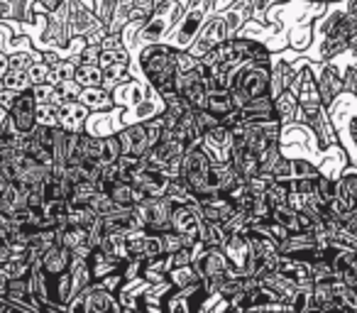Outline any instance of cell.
Segmentation results:
<instances>
[{"mask_svg":"<svg viewBox=\"0 0 357 313\" xmlns=\"http://www.w3.org/2000/svg\"><path fill=\"white\" fill-rule=\"evenodd\" d=\"M32 96L37 98V103H52L54 84H50V81H45V84H32Z\"/></svg>","mask_w":357,"mask_h":313,"instance_id":"6f0895ef","label":"cell"},{"mask_svg":"<svg viewBox=\"0 0 357 313\" xmlns=\"http://www.w3.org/2000/svg\"><path fill=\"white\" fill-rule=\"evenodd\" d=\"M42 59H45L50 66H54L56 61L61 59V56H59V52H56V49H45V52H42Z\"/></svg>","mask_w":357,"mask_h":313,"instance_id":"be15d7a7","label":"cell"},{"mask_svg":"<svg viewBox=\"0 0 357 313\" xmlns=\"http://www.w3.org/2000/svg\"><path fill=\"white\" fill-rule=\"evenodd\" d=\"M269 84H272V61H240L230 84L235 105L243 108L248 100L269 93Z\"/></svg>","mask_w":357,"mask_h":313,"instance_id":"7a4b0ae2","label":"cell"},{"mask_svg":"<svg viewBox=\"0 0 357 313\" xmlns=\"http://www.w3.org/2000/svg\"><path fill=\"white\" fill-rule=\"evenodd\" d=\"M240 113H243V120H269V118H277L272 93H264V96H257V98L248 100V103L240 108Z\"/></svg>","mask_w":357,"mask_h":313,"instance_id":"4316f807","label":"cell"},{"mask_svg":"<svg viewBox=\"0 0 357 313\" xmlns=\"http://www.w3.org/2000/svg\"><path fill=\"white\" fill-rule=\"evenodd\" d=\"M3 84H6V89L15 91V93H22V91L32 89L30 76H27V71H22V69H8V74L3 76Z\"/></svg>","mask_w":357,"mask_h":313,"instance_id":"ee69618b","label":"cell"},{"mask_svg":"<svg viewBox=\"0 0 357 313\" xmlns=\"http://www.w3.org/2000/svg\"><path fill=\"white\" fill-rule=\"evenodd\" d=\"M272 179L277 181H291L294 179V167H291V157H279V162L272 169Z\"/></svg>","mask_w":357,"mask_h":313,"instance_id":"816d5d0a","label":"cell"},{"mask_svg":"<svg viewBox=\"0 0 357 313\" xmlns=\"http://www.w3.org/2000/svg\"><path fill=\"white\" fill-rule=\"evenodd\" d=\"M294 167V179H318L321 176V167L313 165L306 157H291Z\"/></svg>","mask_w":357,"mask_h":313,"instance_id":"7bdbcfd3","label":"cell"},{"mask_svg":"<svg viewBox=\"0 0 357 313\" xmlns=\"http://www.w3.org/2000/svg\"><path fill=\"white\" fill-rule=\"evenodd\" d=\"M289 194H291V181H277L272 179L267 186V199L272 206L289 204Z\"/></svg>","mask_w":357,"mask_h":313,"instance_id":"f6af8a7d","label":"cell"},{"mask_svg":"<svg viewBox=\"0 0 357 313\" xmlns=\"http://www.w3.org/2000/svg\"><path fill=\"white\" fill-rule=\"evenodd\" d=\"M167 199L172 201L174 206H178V204H191V201H196V196H194V191L189 189V184H186L181 176H174V179L169 181Z\"/></svg>","mask_w":357,"mask_h":313,"instance_id":"8d00e7d4","label":"cell"},{"mask_svg":"<svg viewBox=\"0 0 357 313\" xmlns=\"http://www.w3.org/2000/svg\"><path fill=\"white\" fill-rule=\"evenodd\" d=\"M316 81H318V91H321V98H323V105L328 110L333 108L337 98L345 93V84H342V71L337 69L333 61H323L321 71L316 74Z\"/></svg>","mask_w":357,"mask_h":313,"instance_id":"30bf717a","label":"cell"},{"mask_svg":"<svg viewBox=\"0 0 357 313\" xmlns=\"http://www.w3.org/2000/svg\"><path fill=\"white\" fill-rule=\"evenodd\" d=\"M296 74H298V69L291 64V61H287V59L274 61L272 64V84H269V93H272V98L282 93V91L291 89Z\"/></svg>","mask_w":357,"mask_h":313,"instance_id":"484cf974","label":"cell"},{"mask_svg":"<svg viewBox=\"0 0 357 313\" xmlns=\"http://www.w3.org/2000/svg\"><path fill=\"white\" fill-rule=\"evenodd\" d=\"M223 40H228V35H225V20H223V15H213L211 20L204 22L199 37H196L194 45H191L189 49L194 52L196 56H201L204 52H208L211 47H215Z\"/></svg>","mask_w":357,"mask_h":313,"instance_id":"5bb4252c","label":"cell"},{"mask_svg":"<svg viewBox=\"0 0 357 313\" xmlns=\"http://www.w3.org/2000/svg\"><path fill=\"white\" fill-rule=\"evenodd\" d=\"M201 223H204V218H201V213H199V208H196L194 201H191V204L174 206L172 225H174V230H176V233L184 238V243L191 245V247H196V245H199Z\"/></svg>","mask_w":357,"mask_h":313,"instance_id":"8992f818","label":"cell"},{"mask_svg":"<svg viewBox=\"0 0 357 313\" xmlns=\"http://www.w3.org/2000/svg\"><path fill=\"white\" fill-rule=\"evenodd\" d=\"M91 208H93L98 215H108V213H113L118 206H115V201L110 199L108 191H98V194L93 196V201H91Z\"/></svg>","mask_w":357,"mask_h":313,"instance_id":"7dc6e473","label":"cell"},{"mask_svg":"<svg viewBox=\"0 0 357 313\" xmlns=\"http://www.w3.org/2000/svg\"><path fill=\"white\" fill-rule=\"evenodd\" d=\"M50 74H52V66L47 64L45 59H37L35 64L27 69V76H30L32 84H45V81H50Z\"/></svg>","mask_w":357,"mask_h":313,"instance_id":"681fc988","label":"cell"},{"mask_svg":"<svg viewBox=\"0 0 357 313\" xmlns=\"http://www.w3.org/2000/svg\"><path fill=\"white\" fill-rule=\"evenodd\" d=\"M89 113L91 110L81 100H66L59 105V128L69 130V132H84Z\"/></svg>","mask_w":357,"mask_h":313,"instance_id":"d6986e66","label":"cell"},{"mask_svg":"<svg viewBox=\"0 0 357 313\" xmlns=\"http://www.w3.org/2000/svg\"><path fill=\"white\" fill-rule=\"evenodd\" d=\"M3 293H6V298H10V301L15 303L17 311L37 313L35 308L30 306V296H32L30 274H27V277H15V279H10V282H6L3 284Z\"/></svg>","mask_w":357,"mask_h":313,"instance_id":"7402d4cb","label":"cell"},{"mask_svg":"<svg viewBox=\"0 0 357 313\" xmlns=\"http://www.w3.org/2000/svg\"><path fill=\"white\" fill-rule=\"evenodd\" d=\"M230 42H233L235 59H240V61H272V49H269L267 45H262L259 40L235 35Z\"/></svg>","mask_w":357,"mask_h":313,"instance_id":"e0dca14e","label":"cell"},{"mask_svg":"<svg viewBox=\"0 0 357 313\" xmlns=\"http://www.w3.org/2000/svg\"><path fill=\"white\" fill-rule=\"evenodd\" d=\"M162 235V245H164V254H174L176 250L184 247V238L176 233V230H167V233H159Z\"/></svg>","mask_w":357,"mask_h":313,"instance_id":"f5cc1de1","label":"cell"},{"mask_svg":"<svg viewBox=\"0 0 357 313\" xmlns=\"http://www.w3.org/2000/svg\"><path fill=\"white\" fill-rule=\"evenodd\" d=\"M37 125H59V105L54 103H37Z\"/></svg>","mask_w":357,"mask_h":313,"instance_id":"bcb514c9","label":"cell"},{"mask_svg":"<svg viewBox=\"0 0 357 313\" xmlns=\"http://www.w3.org/2000/svg\"><path fill=\"white\" fill-rule=\"evenodd\" d=\"M15 98H17L15 91H10V89H3V91H0V105H3L6 110H10V108H13Z\"/></svg>","mask_w":357,"mask_h":313,"instance_id":"6125c7cd","label":"cell"},{"mask_svg":"<svg viewBox=\"0 0 357 313\" xmlns=\"http://www.w3.org/2000/svg\"><path fill=\"white\" fill-rule=\"evenodd\" d=\"M76 81H79L84 89H91V86H100L103 84V69H100V64H84L81 61L79 66H76Z\"/></svg>","mask_w":357,"mask_h":313,"instance_id":"f35d334b","label":"cell"},{"mask_svg":"<svg viewBox=\"0 0 357 313\" xmlns=\"http://www.w3.org/2000/svg\"><path fill=\"white\" fill-rule=\"evenodd\" d=\"M115 3H118V0H98V10H96V15H98V20L103 22L105 27H108L110 17H113V13H115Z\"/></svg>","mask_w":357,"mask_h":313,"instance_id":"94428289","label":"cell"},{"mask_svg":"<svg viewBox=\"0 0 357 313\" xmlns=\"http://www.w3.org/2000/svg\"><path fill=\"white\" fill-rule=\"evenodd\" d=\"M206 8L196 6V8H189V10L184 13V17L178 20V25L174 27V35H172V42L176 49H189L191 45H194V40L199 37L201 27H204L206 22Z\"/></svg>","mask_w":357,"mask_h":313,"instance_id":"52a82bcc","label":"cell"},{"mask_svg":"<svg viewBox=\"0 0 357 313\" xmlns=\"http://www.w3.org/2000/svg\"><path fill=\"white\" fill-rule=\"evenodd\" d=\"M274 110H277V118L282 120L284 125L287 123H296L298 115V96L294 89L282 91L279 96H274Z\"/></svg>","mask_w":357,"mask_h":313,"instance_id":"f1b7e54d","label":"cell"},{"mask_svg":"<svg viewBox=\"0 0 357 313\" xmlns=\"http://www.w3.org/2000/svg\"><path fill=\"white\" fill-rule=\"evenodd\" d=\"M196 269L201 272V279H204V287L211 296H218L220 287H223L225 279L240 274L238 269L233 267L228 257H225L223 247H208V245H201L199 254H196Z\"/></svg>","mask_w":357,"mask_h":313,"instance_id":"277c9868","label":"cell"},{"mask_svg":"<svg viewBox=\"0 0 357 313\" xmlns=\"http://www.w3.org/2000/svg\"><path fill=\"white\" fill-rule=\"evenodd\" d=\"M172 25H174L172 15L167 17V13H152V17H149L144 25H139V35L137 37H139V40H144V42L162 40Z\"/></svg>","mask_w":357,"mask_h":313,"instance_id":"83f0119b","label":"cell"},{"mask_svg":"<svg viewBox=\"0 0 357 313\" xmlns=\"http://www.w3.org/2000/svg\"><path fill=\"white\" fill-rule=\"evenodd\" d=\"M118 137H120V144H123V154H137V157H144V152L149 149L144 120L142 123L128 125L125 130H120Z\"/></svg>","mask_w":357,"mask_h":313,"instance_id":"ffe728a7","label":"cell"},{"mask_svg":"<svg viewBox=\"0 0 357 313\" xmlns=\"http://www.w3.org/2000/svg\"><path fill=\"white\" fill-rule=\"evenodd\" d=\"M139 69L157 93H167L176 84V47L167 42H152L139 52Z\"/></svg>","mask_w":357,"mask_h":313,"instance_id":"6da1fadb","label":"cell"},{"mask_svg":"<svg viewBox=\"0 0 357 313\" xmlns=\"http://www.w3.org/2000/svg\"><path fill=\"white\" fill-rule=\"evenodd\" d=\"M225 238H228V233H225V228L220 223H208V220L201 223V238H199L201 245H208V247H223Z\"/></svg>","mask_w":357,"mask_h":313,"instance_id":"e575fe53","label":"cell"},{"mask_svg":"<svg viewBox=\"0 0 357 313\" xmlns=\"http://www.w3.org/2000/svg\"><path fill=\"white\" fill-rule=\"evenodd\" d=\"M230 165L245 181L259 176V157L250 147H230Z\"/></svg>","mask_w":357,"mask_h":313,"instance_id":"44dd1931","label":"cell"},{"mask_svg":"<svg viewBox=\"0 0 357 313\" xmlns=\"http://www.w3.org/2000/svg\"><path fill=\"white\" fill-rule=\"evenodd\" d=\"M64 6H66V13H69V22H71V30H74V35L86 37L89 32L103 27V22L98 20V15H96V13H91L89 8L81 3V0H64Z\"/></svg>","mask_w":357,"mask_h":313,"instance_id":"4fadbf2b","label":"cell"},{"mask_svg":"<svg viewBox=\"0 0 357 313\" xmlns=\"http://www.w3.org/2000/svg\"><path fill=\"white\" fill-rule=\"evenodd\" d=\"M120 154H123V144H120L118 132H115V135H105V160L118 162Z\"/></svg>","mask_w":357,"mask_h":313,"instance_id":"9f6ffc18","label":"cell"},{"mask_svg":"<svg viewBox=\"0 0 357 313\" xmlns=\"http://www.w3.org/2000/svg\"><path fill=\"white\" fill-rule=\"evenodd\" d=\"M69 313H120L123 303L113 291L103 287V284L93 282L91 287H86L81 293H76L66 306Z\"/></svg>","mask_w":357,"mask_h":313,"instance_id":"5b68a950","label":"cell"},{"mask_svg":"<svg viewBox=\"0 0 357 313\" xmlns=\"http://www.w3.org/2000/svg\"><path fill=\"white\" fill-rule=\"evenodd\" d=\"M79 100L89 110H96V113H103V110H110L115 105V100L110 98V91L103 89V86H91V89H84L79 96Z\"/></svg>","mask_w":357,"mask_h":313,"instance_id":"f546056e","label":"cell"},{"mask_svg":"<svg viewBox=\"0 0 357 313\" xmlns=\"http://www.w3.org/2000/svg\"><path fill=\"white\" fill-rule=\"evenodd\" d=\"M79 154L81 162L89 167H96L100 160H105V137L103 135L79 132Z\"/></svg>","mask_w":357,"mask_h":313,"instance_id":"603a6c76","label":"cell"},{"mask_svg":"<svg viewBox=\"0 0 357 313\" xmlns=\"http://www.w3.org/2000/svg\"><path fill=\"white\" fill-rule=\"evenodd\" d=\"M128 252L130 257H137V259H152L157 254H164L162 235L149 233V230H135L128 238Z\"/></svg>","mask_w":357,"mask_h":313,"instance_id":"7c38bea8","label":"cell"},{"mask_svg":"<svg viewBox=\"0 0 357 313\" xmlns=\"http://www.w3.org/2000/svg\"><path fill=\"white\" fill-rule=\"evenodd\" d=\"M167 282L172 284V289H189V287H196V284H201L204 279H201V272L196 269V264H186V267L169 269Z\"/></svg>","mask_w":357,"mask_h":313,"instance_id":"1f68e13d","label":"cell"},{"mask_svg":"<svg viewBox=\"0 0 357 313\" xmlns=\"http://www.w3.org/2000/svg\"><path fill=\"white\" fill-rule=\"evenodd\" d=\"M98 194V184L96 181H76L74 184V191H71L69 196V204L71 206H91V201H93V196Z\"/></svg>","mask_w":357,"mask_h":313,"instance_id":"74e56055","label":"cell"},{"mask_svg":"<svg viewBox=\"0 0 357 313\" xmlns=\"http://www.w3.org/2000/svg\"><path fill=\"white\" fill-rule=\"evenodd\" d=\"M123 264H125V259L103 252V250H98V247L91 250V254H89V267H91V274H93L96 282L108 277V274H113V272H123Z\"/></svg>","mask_w":357,"mask_h":313,"instance_id":"d4e9b609","label":"cell"},{"mask_svg":"<svg viewBox=\"0 0 357 313\" xmlns=\"http://www.w3.org/2000/svg\"><path fill=\"white\" fill-rule=\"evenodd\" d=\"M8 118L22 135H30L37 128V98L32 96V89L17 93L13 108L8 110Z\"/></svg>","mask_w":357,"mask_h":313,"instance_id":"9c48e42d","label":"cell"},{"mask_svg":"<svg viewBox=\"0 0 357 313\" xmlns=\"http://www.w3.org/2000/svg\"><path fill=\"white\" fill-rule=\"evenodd\" d=\"M223 252L225 257L233 262V267L238 269L240 274H248L250 267V240L248 233H230L223 243Z\"/></svg>","mask_w":357,"mask_h":313,"instance_id":"2e32d148","label":"cell"},{"mask_svg":"<svg viewBox=\"0 0 357 313\" xmlns=\"http://www.w3.org/2000/svg\"><path fill=\"white\" fill-rule=\"evenodd\" d=\"M108 194H110V199L115 201V206H120V208H132V206L142 204L144 199H149V196H144L142 191L128 179L113 181V184L108 186Z\"/></svg>","mask_w":357,"mask_h":313,"instance_id":"cb8c5ba5","label":"cell"},{"mask_svg":"<svg viewBox=\"0 0 357 313\" xmlns=\"http://www.w3.org/2000/svg\"><path fill=\"white\" fill-rule=\"evenodd\" d=\"M37 59H42V52H37V54H35V52H15V54L10 56V69L27 71Z\"/></svg>","mask_w":357,"mask_h":313,"instance_id":"c3c4849f","label":"cell"},{"mask_svg":"<svg viewBox=\"0 0 357 313\" xmlns=\"http://www.w3.org/2000/svg\"><path fill=\"white\" fill-rule=\"evenodd\" d=\"M196 208H199L201 218L208 220V223H228L230 218H233L235 213H238V208H235V204L228 199L225 194H215V196H206V199H196L194 201Z\"/></svg>","mask_w":357,"mask_h":313,"instance_id":"8fae6325","label":"cell"},{"mask_svg":"<svg viewBox=\"0 0 357 313\" xmlns=\"http://www.w3.org/2000/svg\"><path fill=\"white\" fill-rule=\"evenodd\" d=\"M342 84H345V96H352L357 100V66H347L342 71Z\"/></svg>","mask_w":357,"mask_h":313,"instance_id":"11a10c76","label":"cell"},{"mask_svg":"<svg viewBox=\"0 0 357 313\" xmlns=\"http://www.w3.org/2000/svg\"><path fill=\"white\" fill-rule=\"evenodd\" d=\"M3 89H6V84H3V76H0V91H3Z\"/></svg>","mask_w":357,"mask_h":313,"instance_id":"03108f58","label":"cell"},{"mask_svg":"<svg viewBox=\"0 0 357 313\" xmlns=\"http://www.w3.org/2000/svg\"><path fill=\"white\" fill-rule=\"evenodd\" d=\"M50 287H52V298L61 306H69V301L74 298V279H71V269L69 272H61L56 277H50Z\"/></svg>","mask_w":357,"mask_h":313,"instance_id":"d6a6232c","label":"cell"},{"mask_svg":"<svg viewBox=\"0 0 357 313\" xmlns=\"http://www.w3.org/2000/svg\"><path fill=\"white\" fill-rule=\"evenodd\" d=\"M81 91H84V86H81L76 79L61 81V84L54 86V96H52V103L61 105V103H66V100H79Z\"/></svg>","mask_w":357,"mask_h":313,"instance_id":"ab89813d","label":"cell"},{"mask_svg":"<svg viewBox=\"0 0 357 313\" xmlns=\"http://www.w3.org/2000/svg\"><path fill=\"white\" fill-rule=\"evenodd\" d=\"M118 169H120V179L132 181V176L144 169V157H137V154H120Z\"/></svg>","mask_w":357,"mask_h":313,"instance_id":"60d3db41","label":"cell"},{"mask_svg":"<svg viewBox=\"0 0 357 313\" xmlns=\"http://www.w3.org/2000/svg\"><path fill=\"white\" fill-rule=\"evenodd\" d=\"M76 66L79 61L71 56V59H59L54 66H52V74H50V84H61V81H69L76 76Z\"/></svg>","mask_w":357,"mask_h":313,"instance_id":"b9f144b4","label":"cell"},{"mask_svg":"<svg viewBox=\"0 0 357 313\" xmlns=\"http://www.w3.org/2000/svg\"><path fill=\"white\" fill-rule=\"evenodd\" d=\"M8 69H10V56H6L0 52V76H6Z\"/></svg>","mask_w":357,"mask_h":313,"instance_id":"e7e4bbea","label":"cell"},{"mask_svg":"<svg viewBox=\"0 0 357 313\" xmlns=\"http://www.w3.org/2000/svg\"><path fill=\"white\" fill-rule=\"evenodd\" d=\"M196 120H199V125H201V130H204V135H206V132H211V130L218 128V125H220V118H218V115L211 113L208 108L196 110Z\"/></svg>","mask_w":357,"mask_h":313,"instance_id":"db71d44e","label":"cell"},{"mask_svg":"<svg viewBox=\"0 0 357 313\" xmlns=\"http://www.w3.org/2000/svg\"><path fill=\"white\" fill-rule=\"evenodd\" d=\"M181 179L189 184V189L194 191L196 199H206V196H215V184H213V160L206 152L204 144L189 147L181 157Z\"/></svg>","mask_w":357,"mask_h":313,"instance_id":"3957f363","label":"cell"},{"mask_svg":"<svg viewBox=\"0 0 357 313\" xmlns=\"http://www.w3.org/2000/svg\"><path fill=\"white\" fill-rule=\"evenodd\" d=\"M206 108L213 115H218V118H223V115H228L230 110L238 108V105H235V98H233V93H230V89H211Z\"/></svg>","mask_w":357,"mask_h":313,"instance_id":"836d02e7","label":"cell"},{"mask_svg":"<svg viewBox=\"0 0 357 313\" xmlns=\"http://www.w3.org/2000/svg\"><path fill=\"white\" fill-rule=\"evenodd\" d=\"M169 181H172V176H169V174L147 169V167L132 176V184L137 186L144 196H152V199H157V196H167Z\"/></svg>","mask_w":357,"mask_h":313,"instance_id":"ac0fdd59","label":"cell"},{"mask_svg":"<svg viewBox=\"0 0 357 313\" xmlns=\"http://www.w3.org/2000/svg\"><path fill=\"white\" fill-rule=\"evenodd\" d=\"M201 64V56H196L191 49H176V69L178 71H194Z\"/></svg>","mask_w":357,"mask_h":313,"instance_id":"f907efd6","label":"cell"},{"mask_svg":"<svg viewBox=\"0 0 357 313\" xmlns=\"http://www.w3.org/2000/svg\"><path fill=\"white\" fill-rule=\"evenodd\" d=\"M230 61H240V59H235L233 42H230V40L218 42L215 47H211L208 52H204V54H201V64L211 66V69H215V66H223V64H230Z\"/></svg>","mask_w":357,"mask_h":313,"instance_id":"4dcf8cb0","label":"cell"},{"mask_svg":"<svg viewBox=\"0 0 357 313\" xmlns=\"http://www.w3.org/2000/svg\"><path fill=\"white\" fill-rule=\"evenodd\" d=\"M311 37H313V25L303 27V30H296L291 37V47L294 49H306L311 45Z\"/></svg>","mask_w":357,"mask_h":313,"instance_id":"680465c9","label":"cell"},{"mask_svg":"<svg viewBox=\"0 0 357 313\" xmlns=\"http://www.w3.org/2000/svg\"><path fill=\"white\" fill-rule=\"evenodd\" d=\"M45 42L54 45L56 49H66L74 40V30H71V22H69V13H66L64 0H61V6L56 10L47 13V30H45Z\"/></svg>","mask_w":357,"mask_h":313,"instance_id":"ba28073f","label":"cell"},{"mask_svg":"<svg viewBox=\"0 0 357 313\" xmlns=\"http://www.w3.org/2000/svg\"><path fill=\"white\" fill-rule=\"evenodd\" d=\"M100 52H103V47H100V45H86L84 49H81V54H79V64H81V61H84V64H98Z\"/></svg>","mask_w":357,"mask_h":313,"instance_id":"91938a15","label":"cell"},{"mask_svg":"<svg viewBox=\"0 0 357 313\" xmlns=\"http://www.w3.org/2000/svg\"><path fill=\"white\" fill-rule=\"evenodd\" d=\"M272 218L277 220V223H282L284 228H289V233H298V230H301V223H298V211L289 204L274 206Z\"/></svg>","mask_w":357,"mask_h":313,"instance_id":"d590c367","label":"cell"},{"mask_svg":"<svg viewBox=\"0 0 357 313\" xmlns=\"http://www.w3.org/2000/svg\"><path fill=\"white\" fill-rule=\"evenodd\" d=\"M40 264L50 277H56L61 272H69L74 264V250H69L66 245L54 243L52 247H47L40 257Z\"/></svg>","mask_w":357,"mask_h":313,"instance_id":"9a60e30c","label":"cell"},{"mask_svg":"<svg viewBox=\"0 0 357 313\" xmlns=\"http://www.w3.org/2000/svg\"><path fill=\"white\" fill-rule=\"evenodd\" d=\"M0 296H6V293H3V287H0Z\"/></svg>","mask_w":357,"mask_h":313,"instance_id":"003e7915","label":"cell"}]
</instances>
